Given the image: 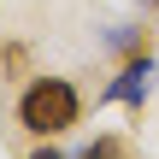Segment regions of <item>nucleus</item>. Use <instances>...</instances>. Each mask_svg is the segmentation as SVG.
Segmentation results:
<instances>
[{"instance_id":"f257e3e1","label":"nucleus","mask_w":159,"mask_h":159,"mask_svg":"<svg viewBox=\"0 0 159 159\" xmlns=\"http://www.w3.org/2000/svg\"><path fill=\"white\" fill-rule=\"evenodd\" d=\"M77 118H83V94H77L71 77H30V83H24V94H18V124H24L30 136L53 142V136H65Z\"/></svg>"},{"instance_id":"f03ea898","label":"nucleus","mask_w":159,"mask_h":159,"mask_svg":"<svg viewBox=\"0 0 159 159\" xmlns=\"http://www.w3.org/2000/svg\"><path fill=\"white\" fill-rule=\"evenodd\" d=\"M148 94H153V53H136V59H130V65H124V71L106 83V94H100V100H118V106H142Z\"/></svg>"},{"instance_id":"7ed1b4c3","label":"nucleus","mask_w":159,"mask_h":159,"mask_svg":"<svg viewBox=\"0 0 159 159\" xmlns=\"http://www.w3.org/2000/svg\"><path fill=\"white\" fill-rule=\"evenodd\" d=\"M106 47H118V53H130V59H136V53H148V30H112V35H106Z\"/></svg>"},{"instance_id":"20e7f679","label":"nucleus","mask_w":159,"mask_h":159,"mask_svg":"<svg viewBox=\"0 0 159 159\" xmlns=\"http://www.w3.org/2000/svg\"><path fill=\"white\" fill-rule=\"evenodd\" d=\"M83 159H124V142H118V136H94V142L83 148Z\"/></svg>"},{"instance_id":"39448f33","label":"nucleus","mask_w":159,"mask_h":159,"mask_svg":"<svg viewBox=\"0 0 159 159\" xmlns=\"http://www.w3.org/2000/svg\"><path fill=\"white\" fill-rule=\"evenodd\" d=\"M30 159H65V153H59L53 142H41V148H35V153H30Z\"/></svg>"},{"instance_id":"423d86ee","label":"nucleus","mask_w":159,"mask_h":159,"mask_svg":"<svg viewBox=\"0 0 159 159\" xmlns=\"http://www.w3.org/2000/svg\"><path fill=\"white\" fill-rule=\"evenodd\" d=\"M136 6H159V0H136Z\"/></svg>"}]
</instances>
